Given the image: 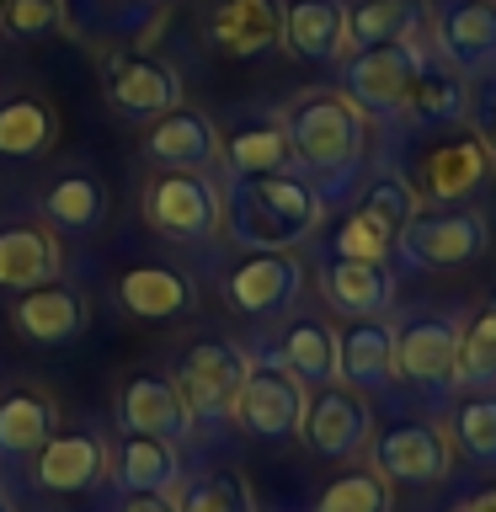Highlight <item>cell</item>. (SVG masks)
<instances>
[{
  "mask_svg": "<svg viewBox=\"0 0 496 512\" xmlns=\"http://www.w3.org/2000/svg\"><path fill=\"white\" fill-rule=\"evenodd\" d=\"M326 224V198L299 171L224 176V224L240 251H299Z\"/></svg>",
  "mask_w": 496,
  "mask_h": 512,
  "instance_id": "1",
  "label": "cell"
},
{
  "mask_svg": "<svg viewBox=\"0 0 496 512\" xmlns=\"http://www.w3.org/2000/svg\"><path fill=\"white\" fill-rule=\"evenodd\" d=\"M278 123L288 128V144H294V171L304 182H315L320 198L331 203V192L352 182V171H358V160L368 150L363 107L342 91H304L288 102Z\"/></svg>",
  "mask_w": 496,
  "mask_h": 512,
  "instance_id": "2",
  "label": "cell"
},
{
  "mask_svg": "<svg viewBox=\"0 0 496 512\" xmlns=\"http://www.w3.org/2000/svg\"><path fill=\"white\" fill-rule=\"evenodd\" d=\"M395 171L411 182L416 203L459 208V203H470L475 192L491 182L496 155H491V144L480 139V128L454 123V128H427Z\"/></svg>",
  "mask_w": 496,
  "mask_h": 512,
  "instance_id": "3",
  "label": "cell"
},
{
  "mask_svg": "<svg viewBox=\"0 0 496 512\" xmlns=\"http://www.w3.org/2000/svg\"><path fill=\"white\" fill-rule=\"evenodd\" d=\"M144 219L160 240L203 246L224 224V182L214 171H160L144 187Z\"/></svg>",
  "mask_w": 496,
  "mask_h": 512,
  "instance_id": "4",
  "label": "cell"
},
{
  "mask_svg": "<svg viewBox=\"0 0 496 512\" xmlns=\"http://www.w3.org/2000/svg\"><path fill=\"white\" fill-rule=\"evenodd\" d=\"M427 70V43L422 32L400 43H379V48H363V54H347L342 59V96L363 107V118H400L406 96L416 86V75Z\"/></svg>",
  "mask_w": 496,
  "mask_h": 512,
  "instance_id": "5",
  "label": "cell"
},
{
  "mask_svg": "<svg viewBox=\"0 0 496 512\" xmlns=\"http://www.w3.org/2000/svg\"><path fill=\"white\" fill-rule=\"evenodd\" d=\"M304 406H310V390L267 352V358H251L246 384H240L230 416L256 443H288V438H299Z\"/></svg>",
  "mask_w": 496,
  "mask_h": 512,
  "instance_id": "6",
  "label": "cell"
},
{
  "mask_svg": "<svg viewBox=\"0 0 496 512\" xmlns=\"http://www.w3.org/2000/svg\"><path fill=\"white\" fill-rule=\"evenodd\" d=\"M491 246V224L475 208H416L395 230V251L411 267H464L480 262Z\"/></svg>",
  "mask_w": 496,
  "mask_h": 512,
  "instance_id": "7",
  "label": "cell"
},
{
  "mask_svg": "<svg viewBox=\"0 0 496 512\" xmlns=\"http://www.w3.org/2000/svg\"><path fill=\"white\" fill-rule=\"evenodd\" d=\"M395 379L432 400L459 390V320L454 315H416L395 331Z\"/></svg>",
  "mask_w": 496,
  "mask_h": 512,
  "instance_id": "8",
  "label": "cell"
},
{
  "mask_svg": "<svg viewBox=\"0 0 496 512\" xmlns=\"http://www.w3.org/2000/svg\"><path fill=\"white\" fill-rule=\"evenodd\" d=\"M102 91L123 118L150 123L160 112L182 107L187 86H182V75H176V64L144 54V48H107L102 54Z\"/></svg>",
  "mask_w": 496,
  "mask_h": 512,
  "instance_id": "9",
  "label": "cell"
},
{
  "mask_svg": "<svg viewBox=\"0 0 496 512\" xmlns=\"http://www.w3.org/2000/svg\"><path fill=\"white\" fill-rule=\"evenodd\" d=\"M299 438L310 443V454L320 459H358L368 438H374V411H368L363 390L352 384H320L304 406V422H299Z\"/></svg>",
  "mask_w": 496,
  "mask_h": 512,
  "instance_id": "10",
  "label": "cell"
},
{
  "mask_svg": "<svg viewBox=\"0 0 496 512\" xmlns=\"http://www.w3.org/2000/svg\"><path fill=\"white\" fill-rule=\"evenodd\" d=\"M304 288V262L294 251H246L240 262L224 267V299L235 315L272 320L299 299Z\"/></svg>",
  "mask_w": 496,
  "mask_h": 512,
  "instance_id": "11",
  "label": "cell"
},
{
  "mask_svg": "<svg viewBox=\"0 0 496 512\" xmlns=\"http://www.w3.org/2000/svg\"><path fill=\"white\" fill-rule=\"evenodd\" d=\"M368 470L400 486H438L454 470V443L438 422H406L368 438Z\"/></svg>",
  "mask_w": 496,
  "mask_h": 512,
  "instance_id": "12",
  "label": "cell"
},
{
  "mask_svg": "<svg viewBox=\"0 0 496 512\" xmlns=\"http://www.w3.org/2000/svg\"><path fill=\"white\" fill-rule=\"evenodd\" d=\"M432 48L464 80L496 70V0H432Z\"/></svg>",
  "mask_w": 496,
  "mask_h": 512,
  "instance_id": "13",
  "label": "cell"
},
{
  "mask_svg": "<svg viewBox=\"0 0 496 512\" xmlns=\"http://www.w3.org/2000/svg\"><path fill=\"white\" fill-rule=\"evenodd\" d=\"M246 368H251V352H240L235 342H198L182 352V363H176V390H182L192 422L198 416H230L235 411V395L240 384H246Z\"/></svg>",
  "mask_w": 496,
  "mask_h": 512,
  "instance_id": "14",
  "label": "cell"
},
{
  "mask_svg": "<svg viewBox=\"0 0 496 512\" xmlns=\"http://www.w3.org/2000/svg\"><path fill=\"white\" fill-rule=\"evenodd\" d=\"M144 160L160 171H214L219 166V128L198 107H171L144 128Z\"/></svg>",
  "mask_w": 496,
  "mask_h": 512,
  "instance_id": "15",
  "label": "cell"
},
{
  "mask_svg": "<svg viewBox=\"0 0 496 512\" xmlns=\"http://www.w3.org/2000/svg\"><path fill=\"white\" fill-rule=\"evenodd\" d=\"M107 480L123 496H171L182 486V448H176V438L123 432L107 448Z\"/></svg>",
  "mask_w": 496,
  "mask_h": 512,
  "instance_id": "16",
  "label": "cell"
},
{
  "mask_svg": "<svg viewBox=\"0 0 496 512\" xmlns=\"http://www.w3.org/2000/svg\"><path fill=\"white\" fill-rule=\"evenodd\" d=\"M107 480V443L96 432H54L32 454V486L48 496H80Z\"/></svg>",
  "mask_w": 496,
  "mask_h": 512,
  "instance_id": "17",
  "label": "cell"
},
{
  "mask_svg": "<svg viewBox=\"0 0 496 512\" xmlns=\"http://www.w3.org/2000/svg\"><path fill=\"white\" fill-rule=\"evenodd\" d=\"M118 432H150V438H187L192 411L176 379L166 374H139L118 390Z\"/></svg>",
  "mask_w": 496,
  "mask_h": 512,
  "instance_id": "18",
  "label": "cell"
},
{
  "mask_svg": "<svg viewBox=\"0 0 496 512\" xmlns=\"http://www.w3.org/2000/svg\"><path fill=\"white\" fill-rule=\"evenodd\" d=\"M336 358H342V384L363 395H379L395 384V326L384 315L347 320L336 331Z\"/></svg>",
  "mask_w": 496,
  "mask_h": 512,
  "instance_id": "19",
  "label": "cell"
},
{
  "mask_svg": "<svg viewBox=\"0 0 496 512\" xmlns=\"http://www.w3.org/2000/svg\"><path fill=\"white\" fill-rule=\"evenodd\" d=\"M86 299L75 294L70 283H43V288H27L22 299L11 304V326L38 347H70L80 331H86Z\"/></svg>",
  "mask_w": 496,
  "mask_h": 512,
  "instance_id": "20",
  "label": "cell"
},
{
  "mask_svg": "<svg viewBox=\"0 0 496 512\" xmlns=\"http://www.w3.org/2000/svg\"><path fill=\"white\" fill-rule=\"evenodd\" d=\"M64 272V246L48 224H11L0 230V288L27 294V288L59 283Z\"/></svg>",
  "mask_w": 496,
  "mask_h": 512,
  "instance_id": "21",
  "label": "cell"
},
{
  "mask_svg": "<svg viewBox=\"0 0 496 512\" xmlns=\"http://www.w3.org/2000/svg\"><path fill=\"white\" fill-rule=\"evenodd\" d=\"M283 38V6L278 0H219L208 16V43L230 59H256Z\"/></svg>",
  "mask_w": 496,
  "mask_h": 512,
  "instance_id": "22",
  "label": "cell"
},
{
  "mask_svg": "<svg viewBox=\"0 0 496 512\" xmlns=\"http://www.w3.org/2000/svg\"><path fill=\"white\" fill-rule=\"evenodd\" d=\"M326 304L347 320H374L395 304V272L390 262H326L320 272Z\"/></svg>",
  "mask_w": 496,
  "mask_h": 512,
  "instance_id": "23",
  "label": "cell"
},
{
  "mask_svg": "<svg viewBox=\"0 0 496 512\" xmlns=\"http://www.w3.org/2000/svg\"><path fill=\"white\" fill-rule=\"evenodd\" d=\"M272 358H278L288 374L304 384V390H320V384H336V379H342V358H336V331L326 326V320H315V315L288 320V331L278 336Z\"/></svg>",
  "mask_w": 496,
  "mask_h": 512,
  "instance_id": "24",
  "label": "cell"
},
{
  "mask_svg": "<svg viewBox=\"0 0 496 512\" xmlns=\"http://www.w3.org/2000/svg\"><path fill=\"white\" fill-rule=\"evenodd\" d=\"M294 59L310 64H342L347 59V38H342V6L336 0H294L283 6V38H278Z\"/></svg>",
  "mask_w": 496,
  "mask_h": 512,
  "instance_id": "25",
  "label": "cell"
},
{
  "mask_svg": "<svg viewBox=\"0 0 496 512\" xmlns=\"http://www.w3.org/2000/svg\"><path fill=\"white\" fill-rule=\"evenodd\" d=\"M416 128V134H427V128H454V123H470V91H464V75H454L448 64H432L416 75V86L406 96V107H400V118Z\"/></svg>",
  "mask_w": 496,
  "mask_h": 512,
  "instance_id": "26",
  "label": "cell"
},
{
  "mask_svg": "<svg viewBox=\"0 0 496 512\" xmlns=\"http://www.w3.org/2000/svg\"><path fill=\"white\" fill-rule=\"evenodd\" d=\"M118 304L139 320H176L192 310V283L176 267L144 262V267H128L118 278Z\"/></svg>",
  "mask_w": 496,
  "mask_h": 512,
  "instance_id": "27",
  "label": "cell"
},
{
  "mask_svg": "<svg viewBox=\"0 0 496 512\" xmlns=\"http://www.w3.org/2000/svg\"><path fill=\"white\" fill-rule=\"evenodd\" d=\"M59 432V406L43 390L0 395V459H32Z\"/></svg>",
  "mask_w": 496,
  "mask_h": 512,
  "instance_id": "28",
  "label": "cell"
},
{
  "mask_svg": "<svg viewBox=\"0 0 496 512\" xmlns=\"http://www.w3.org/2000/svg\"><path fill=\"white\" fill-rule=\"evenodd\" d=\"M43 224L64 235H96L107 224V187L91 171H70L43 192Z\"/></svg>",
  "mask_w": 496,
  "mask_h": 512,
  "instance_id": "29",
  "label": "cell"
},
{
  "mask_svg": "<svg viewBox=\"0 0 496 512\" xmlns=\"http://www.w3.org/2000/svg\"><path fill=\"white\" fill-rule=\"evenodd\" d=\"M422 6L416 0H352L342 6V38H347V54H363V48H379V43H400L411 32H422Z\"/></svg>",
  "mask_w": 496,
  "mask_h": 512,
  "instance_id": "30",
  "label": "cell"
},
{
  "mask_svg": "<svg viewBox=\"0 0 496 512\" xmlns=\"http://www.w3.org/2000/svg\"><path fill=\"white\" fill-rule=\"evenodd\" d=\"M219 160L230 176H283L294 171V144L283 123H246L235 134H219Z\"/></svg>",
  "mask_w": 496,
  "mask_h": 512,
  "instance_id": "31",
  "label": "cell"
},
{
  "mask_svg": "<svg viewBox=\"0 0 496 512\" xmlns=\"http://www.w3.org/2000/svg\"><path fill=\"white\" fill-rule=\"evenodd\" d=\"M59 144V112L43 96L0 102V160H38Z\"/></svg>",
  "mask_w": 496,
  "mask_h": 512,
  "instance_id": "32",
  "label": "cell"
},
{
  "mask_svg": "<svg viewBox=\"0 0 496 512\" xmlns=\"http://www.w3.org/2000/svg\"><path fill=\"white\" fill-rule=\"evenodd\" d=\"M448 427H454V443L459 454H470L475 464H486V470H496V390H475L464 395L454 416H448Z\"/></svg>",
  "mask_w": 496,
  "mask_h": 512,
  "instance_id": "33",
  "label": "cell"
},
{
  "mask_svg": "<svg viewBox=\"0 0 496 512\" xmlns=\"http://www.w3.org/2000/svg\"><path fill=\"white\" fill-rule=\"evenodd\" d=\"M459 384L496 390V299L480 304L470 326H459Z\"/></svg>",
  "mask_w": 496,
  "mask_h": 512,
  "instance_id": "34",
  "label": "cell"
},
{
  "mask_svg": "<svg viewBox=\"0 0 496 512\" xmlns=\"http://www.w3.org/2000/svg\"><path fill=\"white\" fill-rule=\"evenodd\" d=\"M171 507L176 512H256V496L235 470H214V475H198L182 491H171Z\"/></svg>",
  "mask_w": 496,
  "mask_h": 512,
  "instance_id": "35",
  "label": "cell"
},
{
  "mask_svg": "<svg viewBox=\"0 0 496 512\" xmlns=\"http://www.w3.org/2000/svg\"><path fill=\"white\" fill-rule=\"evenodd\" d=\"M326 256H331V262H390V256H395V235L384 230L379 219H368L363 208H352V214L342 219V230L331 235Z\"/></svg>",
  "mask_w": 496,
  "mask_h": 512,
  "instance_id": "36",
  "label": "cell"
},
{
  "mask_svg": "<svg viewBox=\"0 0 496 512\" xmlns=\"http://www.w3.org/2000/svg\"><path fill=\"white\" fill-rule=\"evenodd\" d=\"M310 512H390V480L374 475V470L336 475L331 486L315 496Z\"/></svg>",
  "mask_w": 496,
  "mask_h": 512,
  "instance_id": "37",
  "label": "cell"
},
{
  "mask_svg": "<svg viewBox=\"0 0 496 512\" xmlns=\"http://www.w3.org/2000/svg\"><path fill=\"white\" fill-rule=\"evenodd\" d=\"M358 208H363L368 219H379L384 230L395 235L400 224H406V219H411V214H416V208H422V203H416V192H411V182H406V176H400V171H379L374 182H368V192L358 198Z\"/></svg>",
  "mask_w": 496,
  "mask_h": 512,
  "instance_id": "38",
  "label": "cell"
},
{
  "mask_svg": "<svg viewBox=\"0 0 496 512\" xmlns=\"http://www.w3.org/2000/svg\"><path fill=\"white\" fill-rule=\"evenodd\" d=\"M64 22V0H11L6 16H0V32L16 43H32L43 32H54Z\"/></svg>",
  "mask_w": 496,
  "mask_h": 512,
  "instance_id": "39",
  "label": "cell"
},
{
  "mask_svg": "<svg viewBox=\"0 0 496 512\" xmlns=\"http://www.w3.org/2000/svg\"><path fill=\"white\" fill-rule=\"evenodd\" d=\"M118 512H176L171 496H123Z\"/></svg>",
  "mask_w": 496,
  "mask_h": 512,
  "instance_id": "40",
  "label": "cell"
},
{
  "mask_svg": "<svg viewBox=\"0 0 496 512\" xmlns=\"http://www.w3.org/2000/svg\"><path fill=\"white\" fill-rule=\"evenodd\" d=\"M454 512H496V486H480V491H470V496H464V502H459Z\"/></svg>",
  "mask_w": 496,
  "mask_h": 512,
  "instance_id": "41",
  "label": "cell"
},
{
  "mask_svg": "<svg viewBox=\"0 0 496 512\" xmlns=\"http://www.w3.org/2000/svg\"><path fill=\"white\" fill-rule=\"evenodd\" d=\"M480 139L491 144V155H496V86L486 96V107H480Z\"/></svg>",
  "mask_w": 496,
  "mask_h": 512,
  "instance_id": "42",
  "label": "cell"
},
{
  "mask_svg": "<svg viewBox=\"0 0 496 512\" xmlns=\"http://www.w3.org/2000/svg\"><path fill=\"white\" fill-rule=\"evenodd\" d=\"M0 512H16V502H11V496H6V491H0Z\"/></svg>",
  "mask_w": 496,
  "mask_h": 512,
  "instance_id": "43",
  "label": "cell"
},
{
  "mask_svg": "<svg viewBox=\"0 0 496 512\" xmlns=\"http://www.w3.org/2000/svg\"><path fill=\"white\" fill-rule=\"evenodd\" d=\"M155 6H176V0H155Z\"/></svg>",
  "mask_w": 496,
  "mask_h": 512,
  "instance_id": "44",
  "label": "cell"
},
{
  "mask_svg": "<svg viewBox=\"0 0 496 512\" xmlns=\"http://www.w3.org/2000/svg\"><path fill=\"white\" fill-rule=\"evenodd\" d=\"M6 6H11V0H0V16H6Z\"/></svg>",
  "mask_w": 496,
  "mask_h": 512,
  "instance_id": "45",
  "label": "cell"
}]
</instances>
